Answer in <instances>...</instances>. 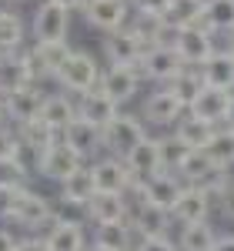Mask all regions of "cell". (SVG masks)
Wrapping results in <instances>:
<instances>
[{
    "instance_id": "obj_1",
    "label": "cell",
    "mask_w": 234,
    "mask_h": 251,
    "mask_svg": "<svg viewBox=\"0 0 234 251\" xmlns=\"http://www.w3.org/2000/svg\"><path fill=\"white\" fill-rule=\"evenodd\" d=\"M181 191H184V181L174 171H157L147 181H134L127 198H134V204L137 201H147V204H157V208L171 211L177 204V198H181Z\"/></svg>"
},
{
    "instance_id": "obj_2",
    "label": "cell",
    "mask_w": 234,
    "mask_h": 251,
    "mask_svg": "<svg viewBox=\"0 0 234 251\" xmlns=\"http://www.w3.org/2000/svg\"><path fill=\"white\" fill-rule=\"evenodd\" d=\"M64 91H70V94H84V91H91V87H97L100 80V64L87 50H70V57L60 64V71L54 74Z\"/></svg>"
},
{
    "instance_id": "obj_3",
    "label": "cell",
    "mask_w": 234,
    "mask_h": 251,
    "mask_svg": "<svg viewBox=\"0 0 234 251\" xmlns=\"http://www.w3.org/2000/svg\"><path fill=\"white\" fill-rule=\"evenodd\" d=\"M187 64L181 60V54L174 50V44H147L144 57L137 64V74L144 80H154V84H167L174 80Z\"/></svg>"
},
{
    "instance_id": "obj_4",
    "label": "cell",
    "mask_w": 234,
    "mask_h": 251,
    "mask_svg": "<svg viewBox=\"0 0 234 251\" xmlns=\"http://www.w3.org/2000/svg\"><path fill=\"white\" fill-rule=\"evenodd\" d=\"M147 137V124L140 121L137 114H120L104 127V151L107 154H117V157H127L134 151V144H140Z\"/></svg>"
},
{
    "instance_id": "obj_5",
    "label": "cell",
    "mask_w": 234,
    "mask_h": 251,
    "mask_svg": "<svg viewBox=\"0 0 234 251\" xmlns=\"http://www.w3.org/2000/svg\"><path fill=\"white\" fill-rule=\"evenodd\" d=\"M80 164H84V157H80L70 144H64L60 137L34 157V171H37L40 177H47V181H57V184L64 181V177H70Z\"/></svg>"
},
{
    "instance_id": "obj_6",
    "label": "cell",
    "mask_w": 234,
    "mask_h": 251,
    "mask_svg": "<svg viewBox=\"0 0 234 251\" xmlns=\"http://www.w3.org/2000/svg\"><path fill=\"white\" fill-rule=\"evenodd\" d=\"M177 177L184 181V184H197V188H204V191L214 198L224 184H228V177H231V171H224V168H217V164H211L208 161V154L204 151H191L187 154V161L181 164V171H177Z\"/></svg>"
},
{
    "instance_id": "obj_7",
    "label": "cell",
    "mask_w": 234,
    "mask_h": 251,
    "mask_svg": "<svg viewBox=\"0 0 234 251\" xmlns=\"http://www.w3.org/2000/svg\"><path fill=\"white\" fill-rule=\"evenodd\" d=\"M54 218H57V211H54V204L44 194L30 191V188H20L10 221H17L20 228H27V231H40V228H50Z\"/></svg>"
},
{
    "instance_id": "obj_8",
    "label": "cell",
    "mask_w": 234,
    "mask_h": 251,
    "mask_svg": "<svg viewBox=\"0 0 234 251\" xmlns=\"http://www.w3.org/2000/svg\"><path fill=\"white\" fill-rule=\"evenodd\" d=\"M147 50V40L137 34L134 27H120V30H111L104 34V57L107 64H124V67H137L140 57Z\"/></svg>"
},
{
    "instance_id": "obj_9",
    "label": "cell",
    "mask_w": 234,
    "mask_h": 251,
    "mask_svg": "<svg viewBox=\"0 0 234 251\" xmlns=\"http://www.w3.org/2000/svg\"><path fill=\"white\" fill-rule=\"evenodd\" d=\"M174 50L181 54V60H184L187 67H201V64L217 50V44H214V34H211L204 24H191V27H181V30H177Z\"/></svg>"
},
{
    "instance_id": "obj_10",
    "label": "cell",
    "mask_w": 234,
    "mask_h": 251,
    "mask_svg": "<svg viewBox=\"0 0 234 251\" xmlns=\"http://www.w3.org/2000/svg\"><path fill=\"white\" fill-rule=\"evenodd\" d=\"M84 17L91 27H97L100 34H111V30H120L127 27V20L134 14L131 0H84Z\"/></svg>"
},
{
    "instance_id": "obj_11",
    "label": "cell",
    "mask_w": 234,
    "mask_h": 251,
    "mask_svg": "<svg viewBox=\"0 0 234 251\" xmlns=\"http://www.w3.org/2000/svg\"><path fill=\"white\" fill-rule=\"evenodd\" d=\"M184 104L171 87H161L154 94L144 97V107H140V121L144 124H154V127H174L177 121L184 117Z\"/></svg>"
},
{
    "instance_id": "obj_12",
    "label": "cell",
    "mask_w": 234,
    "mask_h": 251,
    "mask_svg": "<svg viewBox=\"0 0 234 251\" xmlns=\"http://www.w3.org/2000/svg\"><path fill=\"white\" fill-rule=\"evenodd\" d=\"M67 30H70V10L54 0H40L30 20L34 40H67Z\"/></svg>"
},
{
    "instance_id": "obj_13",
    "label": "cell",
    "mask_w": 234,
    "mask_h": 251,
    "mask_svg": "<svg viewBox=\"0 0 234 251\" xmlns=\"http://www.w3.org/2000/svg\"><path fill=\"white\" fill-rule=\"evenodd\" d=\"M140 74H137V67H124V64H111L107 71H100V80L97 87L104 94L111 97L114 104H127V100H134L137 91H140Z\"/></svg>"
},
{
    "instance_id": "obj_14",
    "label": "cell",
    "mask_w": 234,
    "mask_h": 251,
    "mask_svg": "<svg viewBox=\"0 0 234 251\" xmlns=\"http://www.w3.org/2000/svg\"><path fill=\"white\" fill-rule=\"evenodd\" d=\"M84 214L91 225H107V221H127L131 218V198L120 191H97L87 204Z\"/></svg>"
},
{
    "instance_id": "obj_15",
    "label": "cell",
    "mask_w": 234,
    "mask_h": 251,
    "mask_svg": "<svg viewBox=\"0 0 234 251\" xmlns=\"http://www.w3.org/2000/svg\"><path fill=\"white\" fill-rule=\"evenodd\" d=\"M211 208H214V198L204 191V188L184 184L177 204L171 208V218H174V225H194V221H208L211 218Z\"/></svg>"
},
{
    "instance_id": "obj_16",
    "label": "cell",
    "mask_w": 234,
    "mask_h": 251,
    "mask_svg": "<svg viewBox=\"0 0 234 251\" xmlns=\"http://www.w3.org/2000/svg\"><path fill=\"white\" fill-rule=\"evenodd\" d=\"M91 171H94V181H97V191H120L127 194L131 191V184H134V174L127 168V161L117 154H104L97 157L94 164H91Z\"/></svg>"
},
{
    "instance_id": "obj_17",
    "label": "cell",
    "mask_w": 234,
    "mask_h": 251,
    "mask_svg": "<svg viewBox=\"0 0 234 251\" xmlns=\"http://www.w3.org/2000/svg\"><path fill=\"white\" fill-rule=\"evenodd\" d=\"M34 80H37V74H34V64H30L27 50L0 54V97L10 94V91H20V87H27Z\"/></svg>"
},
{
    "instance_id": "obj_18",
    "label": "cell",
    "mask_w": 234,
    "mask_h": 251,
    "mask_svg": "<svg viewBox=\"0 0 234 251\" xmlns=\"http://www.w3.org/2000/svg\"><path fill=\"white\" fill-rule=\"evenodd\" d=\"M131 228H134L137 238H161V234H167L174 228V218L171 211H164V208H157V204H147V201H137L131 204Z\"/></svg>"
},
{
    "instance_id": "obj_19",
    "label": "cell",
    "mask_w": 234,
    "mask_h": 251,
    "mask_svg": "<svg viewBox=\"0 0 234 251\" xmlns=\"http://www.w3.org/2000/svg\"><path fill=\"white\" fill-rule=\"evenodd\" d=\"M60 141L70 144V148L87 161V157L97 154V151H104V127L91 124V121H84V117H74V121L60 131Z\"/></svg>"
},
{
    "instance_id": "obj_20",
    "label": "cell",
    "mask_w": 234,
    "mask_h": 251,
    "mask_svg": "<svg viewBox=\"0 0 234 251\" xmlns=\"http://www.w3.org/2000/svg\"><path fill=\"white\" fill-rule=\"evenodd\" d=\"M70 44L67 40H34V47L27 50L30 64H34V74L37 77H54L60 71V64L70 57Z\"/></svg>"
},
{
    "instance_id": "obj_21",
    "label": "cell",
    "mask_w": 234,
    "mask_h": 251,
    "mask_svg": "<svg viewBox=\"0 0 234 251\" xmlns=\"http://www.w3.org/2000/svg\"><path fill=\"white\" fill-rule=\"evenodd\" d=\"M40 104H44V94H40L34 84H27V87H20V91H10V94H3V114L10 124H27V121H34L40 117Z\"/></svg>"
},
{
    "instance_id": "obj_22",
    "label": "cell",
    "mask_w": 234,
    "mask_h": 251,
    "mask_svg": "<svg viewBox=\"0 0 234 251\" xmlns=\"http://www.w3.org/2000/svg\"><path fill=\"white\" fill-rule=\"evenodd\" d=\"M44 241H47V251H84L87 248V231L74 218H54Z\"/></svg>"
},
{
    "instance_id": "obj_23",
    "label": "cell",
    "mask_w": 234,
    "mask_h": 251,
    "mask_svg": "<svg viewBox=\"0 0 234 251\" xmlns=\"http://www.w3.org/2000/svg\"><path fill=\"white\" fill-rule=\"evenodd\" d=\"M94 194H97V181H94L91 164H80L70 177L60 181V204H67V208H80V211H84V204H87Z\"/></svg>"
},
{
    "instance_id": "obj_24",
    "label": "cell",
    "mask_w": 234,
    "mask_h": 251,
    "mask_svg": "<svg viewBox=\"0 0 234 251\" xmlns=\"http://www.w3.org/2000/svg\"><path fill=\"white\" fill-rule=\"evenodd\" d=\"M117 114H120V104H114L100 87H91V91L77 94V117H84V121L97 124V127H107Z\"/></svg>"
},
{
    "instance_id": "obj_25",
    "label": "cell",
    "mask_w": 234,
    "mask_h": 251,
    "mask_svg": "<svg viewBox=\"0 0 234 251\" xmlns=\"http://www.w3.org/2000/svg\"><path fill=\"white\" fill-rule=\"evenodd\" d=\"M231 94L234 91H217V87H201V94L191 100V114H197V117H204V121H211V124H224V117H228V104H231Z\"/></svg>"
},
{
    "instance_id": "obj_26",
    "label": "cell",
    "mask_w": 234,
    "mask_h": 251,
    "mask_svg": "<svg viewBox=\"0 0 234 251\" xmlns=\"http://www.w3.org/2000/svg\"><path fill=\"white\" fill-rule=\"evenodd\" d=\"M127 161V168H131V174H134V181H147L151 174L164 171L161 168V148H157V137H144L140 144H134V151L124 157Z\"/></svg>"
},
{
    "instance_id": "obj_27",
    "label": "cell",
    "mask_w": 234,
    "mask_h": 251,
    "mask_svg": "<svg viewBox=\"0 0 234 251\" xmlns=\"http://www.w3.org/2000/svg\"><path fill=\"white\" fill-rule=\"evenodd\" d=\"M197 71H201V77H204L208 87L234 91V54H231V50H214V54L204 60Z\"/></svg>"
},
{
    "instance_id": "obj_28",
    "label": "cell",
    "mask_w": 234,
    "mask_h": 251,
    "mask_svg": "<svg viewBox=\"0 0 234 251\" xmlns=\"http://www.w3.org/2000/svg\"><path fill=\"white\" fill-rule=\"evenodd\" d=\"M214 131H217V124H211V121H204V117L191 114V111H184V117L174 124V131H171V134H174L177 141H184L191 151H201V148L211 141Z\"/></svg>"
},
{
    "instance_id": "obj_29",
    "label": "cell",
    "mask_w": 234,
    "mask_h": 251,
    "mask_svg": "<svg viewBox=\"0 0 234 251\" xmlns=\"http://www.w3.org/2000/svg\"><path fill=\"white\" fill-rule=\"evenodd\" d=\"M134 228L131 221H107V225H94V245L107 251H134Z\"/></svg>"
},
{
    "instance_id": "obj_30",
    "label": "cell",
    "mask_w": 234,
    "mask_h": 251,
    "mask_svg": "<svg viewBox=\"0 0 234 251\" xmlns=\"http://www.w3.org/2000/svg\"><path fill=\"white\" fill-rule=\"evenodd\" d=\"M17 137H20V144H23V151H30V154L37 157L40 151L50 148L60 134L44 121V117H34V121H27V124H20V127H17Z\"/></svg>"
},
{
    "instance_id": "obj_31",
    "label": "cell",
    "mask_w": 234,
    "mask_h": 251,
    "mask_svg": "<svg viewBox=\"0 0 234 251\" xmlns=\"http://www.w3.org/2000/svg\"><path fill=\"white\" fill-rule=\"evenodd\" d=\"M40 117L54 127V131H64L74 117H77V104L67 94H44V104H40Z\"/></svg>"
},
{
    "instance_id": "obj_32",
    "label": "cell",
    "mask_w": 234,
    "mask_h": 251,
    "mask_svg": "<svg viewBox=\"0 0 234 251\" xmlns=\"http://www.w3.org/2000/svg\"><path fill=\"white\" fill-rule=\"evenodd\" d=\"M201 151L208 154V161H211V164L224 168V171H231V168H234V131L221 124L214 134H211V141H208Z\"/></svg>"
},
{
    "instance_id": "obj_33",
    "label": "cell",
    "mask_w": 234,
    "mask_h": 251,
    "mask_svg": "<svg viewBox=\"0 0 234 251\" xmlns=\"http://www.w3.org/2000/svg\"><path fill=\"white\" fill-rule=\"evenodd\" d=\"M217 241V231L211 221H194V225H181L177 248L181 251H211Z\"/></svg>"
},
{
    "instance_id": "obj_34",
    "label": "cell",
    "mask_w": 234,
    "mask_h": 251,
    "mask_svg": "<svg viewBox=\"0 0 234 251\" xmlns=\"http://www.w3.org/2000/svg\"><path fill=\"white\" fill-rule=\"evenodd\" d=\"M211 34H234V0H204V20Z\"/></svg>"
},
{
    "instance_id": "obj_35",
    "label": "cell",
    "mask_w": 234,
    "mask_h": 251,
    "mask_svg": "<svg viewBox=\"0 0 234 251\" xmlns=\"http://www.w3.org/2000/svg\"><path fill=\"white\" fill-rule=\"evenodd\" d=\"M27 40V27L20 14L14 10H0V54H10V50H20Z\"/></svg>"
},
{
    "instance_id": "obj_36",
    "label": "cell",
    "mask_w": 234,
    "mask_h": 251,
    "mask_svg": "<svg viewBox=\"0 0 234 251\" xmlns=\"http://www.w3.org/2000/svg\"><path fill=\"white\" fill-rule=\"evenodd\" d=\"M164 20L174 24L177 30L181 27H191V24H201L204 20V0H171Z\"/></svg>"
},
{
    "instance_id": "obj_37",
    "label": "cell",
    "mask_w": 234,
    "mask_h": 251,
    "mask_svg": "<svg viewBox=\"0 0 234 251\" xmlns=\"http://www.w3.org/2000/svg\"><path fill=\"white\" fill-rule=\"evenodd\" d=\"M164 87H171V91L181 97V104H184V107H191V100H194V97L201 94V87H204V77H201V71H197V67H184V71H181L174 80H167Z\"/></svg>"
},
{
    "instance_id": "obj_38",
    "label": "cell",
    "mask_w": 234,
    "mask_h": 251,
    "mask_svg": "<svg viewBox=\"0 0 234 251\" xmlns=\"http://www.w3.org/2000/svg\"><path fill=\"white\" fill-rule=\"evenodd\" d=\"M157 148H161V168H164V171H174V174L181 171V164L191 154V148H187L184 141H177L174 134L157 137Z\"/></svg>"
},
{
    "instance_id": "obj_39",
    "label": "cell",
    "mask_w": 234,
    "mask_h": 251,
    "mask_svg": "<svg viewBox=\"0 0 234 251\" xmlns=\"http://www.w3.org/2000/svg\"><path fill=\"white\" fill-rule=\"evenodd\" d=\"M20 188H23L20 181L0 177V221H10V214H14V204H17Z\"/></svg>"
},
{
    "instance_id": "obj_40",
    "label": "cell",
    "mask_w": 234,
    "mask_h": 251,
    "mask_svg": "<svg viewBox=\"0 0 234 251\" xmlns=\"http://www.w3.org/2000/svg\"><path fill=\"white\" fill-rule=\"evenodd\" d=\"M23 154V144H20V137L14 131H7V127H0V164H7V161H17Z\"/></svg>"
},
{
    "instance_id": "obj_41",
    "label": "cell",
    "mask_w": 234,
    "mask_h": 251,
    "mask_svg": "<svg viewBox=\"0 0 234 251\" xmlns=\"http://www.w3.org/2000/svg\"><path fill=\"white\" fill-rule=\"evenodd\" d=\"M214 208H217V214H221L224 221L234 225V177H228V184L214 194Z\"/></svg>"
},
{
    "instance_id": "obj_42",
    "label": "cell",
    "mask_w": 234,
    "mask_h": 251,
    "mask_svg": "<svg viewBox=\"0 0 234 251\" xmlns=\"http://www.w3.org/2000/svg\"><path fill=\"white\" fill-rule=\"evenodd\" d=\"M134 251H181V248H177V241H171L167 234H161V238H137Z\"/></svg>"
},
{
    "instance_id": "obj_43",
    "label": "cell",
    "mask_w": 234,
    "mask_h": 251,
    "mask_svg": "<svg viewBox=\"0 0 234 251\" xmlns=\"http://www.w3.org/2000/svg\"><path fill=\"white\" fill-rule=\"evenodd\" d=\"M131 7H134V14L164 17V14H167V7H171V0H131Z\"/></svg>"
},
{
    "instance_id": "obj_44",
    "label": "cell",
    "mask_w": 234,
    "mask_h": 251,
    "mask_svg": "<svg viewBox=\"0 0 234 251\" xmlns=\"http://www.w3.org/2000/svg\"><path fill=\"white\" fill-rule=\"evenodd\" d=\"M17 251H47V241L44 238H23V241H17Z\"/></svg>"
},
{
    "instance_id": "obj_45",
    "label": "cell",
    "mask_w": 234,
    "mask_h": 251,
    "mask_svg": "<svg viewBox=\"0 0 234 251\" xmlns=\"http://www.w3.org/2000/svg\"><path fill=\"white\" fill-rule=\"evenodd\" d=\"M0 251H17V238L7 228H0Z\"/></svg>"
},
{
    "instance_id": "obj_46",
    "label": "cell",
    "mask_w": 234,
    "mask_h": 251,
    "mask_svg": "<svg viewBox=\"0 0 234 251\" xmlns=\"http://www.w3.org/2000/svg\"><path fill=\"white\" fill-rule=\"evenodd\" d=\"M211 251H234V234H217V241H214V248Z\"/></svg>"
},
{
    "instance_id": "obj_47",
    "label": "cell",
    "mask_w": 234,
    "mask_h": 251,
    "mask_svg": "<svg viewBox=\"0 0 234 251\" xmlns=\"http://www.w3.org/2000/svg\"><path fill=\"white\" fill-rule=\"evenodd\" d=\"M224 127L234 131V94H231V104H228V117H224Z\"/></svg>"
},
{
    "instance_id": "obj_48",
    "label": "cell",
    "mask_w": 234,
    "mask_h": 251,
    "mask_svg": "<svg viewBox=\"0 0 234 251\" xmlns=\"http://www.w3.org/2000/svg\"><path fill=\"white\" fill-rule=\"evenodd\" d=\"M54 3L67 7V10H77V7H84V0H54Z\"/></svg>"
},
{
    "instance_id": "obj_49",
    "label": "cell",
    "mask_w": 234,
    "mask_h": 251,
    "mask_svg": "<svg viewBox=\"0 0 234 251\" xmlns=\"http://www.w3.org/2000/svg\"><path fill=\"white\" fill-rule=\"evenodd\" d=\"M84 251H107V248H100V245H94V241H91V245H87Z\"/></svg>"
},
{
    "instance_id": "obj_50",
    "label": "cell",
    "mask_w": 234,
    "mask_h": 251,
    "mask_svg": "<svg viewBox=\"0 0 234 251\" xmlns=\"http://www.w3.org/2000/svg\"><path fill=\"white\" fill-rule=\"evenodd\" d=\"M3 121H7V114H3V97H0V127H3Z\"/></svg>"
},
{
    "instance_id": "obj_51",
    "label": "cell",
    "mask_w": 234,
    "mask_h": 251,
    "mask_svg": "<svg viewBox=\"0 0 234 251\" xmlns=\"http://www.w3.org/2000/svg\"><path fill=\"white\" fill-rule=\"evenodd\" d=\"M228 50H231V54H234V34H231V44H228Z\"/></svg>"
},
{
    "instance_id": "obj_52",
    "label": "cell",
    "mask_w": 234,
    "mask_h": 251,
    "mask_svg": "<svg viewBox=\"0 0 234 251\" xmlns=\"http://www.w3.org/2000/svg\"><path fill=\"white\" fill-rule=\"evenodd\" d=\"M3 3H23V0H3Z\"/></svg>"
}]
</instances>
